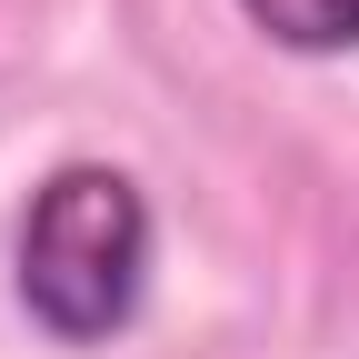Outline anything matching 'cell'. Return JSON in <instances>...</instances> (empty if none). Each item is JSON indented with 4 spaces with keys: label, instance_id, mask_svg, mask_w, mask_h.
<instances>
[{
    "label": "cell",
    "instance_id": "obj_2",
    "mask_svg": "<svg viewBox=\"0 0 359 359\" xmlns=\"http://www.w3.org/2000/svg\"><path fill=\"white\" fill-rule=\"evenodd\" d=\"M240 20L259 40H280V50H299V60L359 50V0H240Z\"/></svg>",
    "mask_w": 359,
    "mask_h": 359
},
{
    "label": "cell",
    "instance_id": "obj_1",
    "mask_svg": "<svg viewBox=\"0 0 359 359\" xmlns=\"http://www.w3.org/2000/svg\"><path fill=\"white\" fill-rule=\"evenodd\" d=\"M150 250H160V230H150L140 180L110 160H60L30 190L20 240H11V280H20L30 330H50L60 349L120 339L150 299Z\"/></svg>",
    "mask_w": 359,
    "mask_h": 359
}]
</instances>
